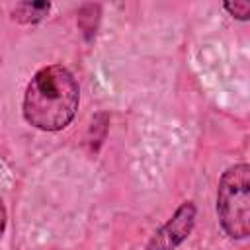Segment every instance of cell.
Listing matches in <instances>:
<instances>
[{
	"mask_svg": "<svg viewBox=\"0 0 250 250\" xmlns=\"http://www.w3.org/2000/svg\"><path fill=\"white\" fill-rule=\"evenodd\" d=\"M217 217L227 236L244 240L250 234V166L227 168L217 188Z\"/></svg>",
	"mask_w": 250,
	"mask_h": 250,
	"instance_id": "7a4b0ae2",
	"label": "cell"
},
{
	"mask_svg": "<svg viewBox=\"0 0 250 250\" xmlns=\"http://www.w3.org/2000/svg\"><path fill=\"white\" fill-rule=\"evenodd\" d=\"M223 8L236 20L240 21H246L248 16H250V4L248 2H225Z\"/></svg>",
	"mask_w": 250,
	"mask_h": 250,
	"instance_id": "5b68a950",
	"label": "cell"
},
{
	"mask_svg": "<svg viewBox=\"0 0 250 250\" xmlns=\"http://www.w3.org/2000/svg\"><path fill=\"white\" fill-rule=\"evenodd\" d=\"M197 207L193 201H184L174 215L150 236L145 250H176L193 230Z\"/></svg>",
	"mask_w": 250,
	"mask_h": 250,
	"instance_id": "3957f363",
	"label": "cell"
},
{
	"mask_svg": "<svg viewBox=\"0 0 250 250\" xmlns=\"http://www.w3.org/2000/svg\"><path fill=\"white\" fill-rule=\"evenodd\" d=\"M80 104V86L76 76L64 64L39 68L25 86L21 113L27 125L45 133L66 129Z\"/></svg>",
	"mask_w": 250,
	"mask_h": 250,
	"instance_id": "6da1fadb",
	"label": "cell"
},
{
	"mask_svg": "<svg viewBox=\"0 0 250 250\" xmlns=\"http://www.w3.org/2000/svg\"><path fill=\"white\" fill-rule=\"evenodd\" d=\"M51 4L49 2H33V4H18L14 10V20L21 21V23H35L39 20H43L49 12Z\"/></svg>",
	"mask_w": 250,
	"mask_h": 250,
	"instance_id": "277c9868",
	"label": "cell"
},
{
	"mask_svg": "<svg viewBox=\"0 0 250 250\" xmlns=\"http://www.w3.org/2000/svg\"><path fill=\"white\" fill-rule=\"evenodd\" d=\"M6 223H8V213H6L4 201H2V197H0V238L4 236V230H6Z\"/></svg>",
	"mask_w": 250,
	"mask_h": 250,
	"instance_id": "8992f818",
	"label": "cell"
}]
</instances>
